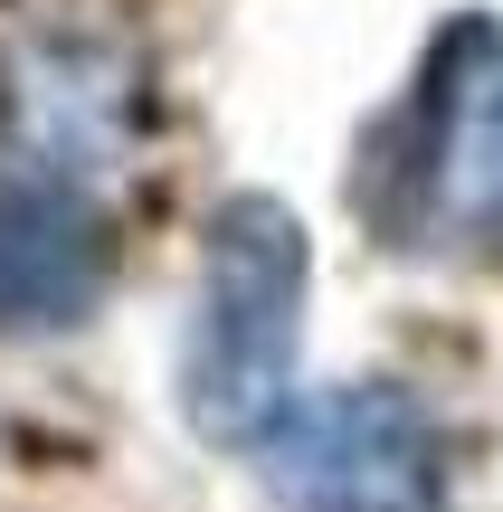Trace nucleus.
<instances>
[{
  "mask_svg": "<svg viewBox=\"0 0 503 512\" xmlns=\"http://www.w3.org/2000/svg\"><path fill=\"white\" fill-rule=\"evenodd\" d=\"M304 228L285 200L238 190L209 209L200 313L181 351V418L219 446H266V427L295 408V342H304Z\"/></svg>",
  "mask_w": 503,
  "mask_h": 512,
  "instance_id": "f257e3e1",
  "label": "nucleus"
},
{
  "mask_svg": "<svg viewBox=\"0 0 503 512\" xmlns=\"http://www.w3.org/2000/svg\"><path fill=\"white\" fill-rule=\"evenodd\" d=\"M105 294V219L67 181H10L0 190V332L86 323Z\"/></svg>",
  "mask_w": 503,
  "mask_h": 512,
  "instance_id": "7ed1b4c3",
  "label": "nucleus"
},
{
  "mask_svg": "<svg viewBox=\"0 0 503 512\" xmlns=\"http://www.w3.org/2000/svg\"><path fill=\"white\" fill-rule=\"evenodd\" d=\"M266 484L295 512H437L447 465H437V427L409 389L361 380L295 399L266 427Z\"/></svg>",
  "mask_w": 503,
  "mask_h": 512,
  "instance_id": "f03ea898",
  "label": "nucleus"
},
{
  "mask_svg": "<svg viewBox=\"0 0 503 512\" xmlns=\"http://www.w3.org/2000/svg\"><path fill=\"white\" fill-rule=\"evenodd\" d=\"M475 162H485V219L503 228V95L475 114Z\"/></svg>",
  "mask_w": 503,
  "mask_h": 512,
  "instance_id": "20e7f679",
  "label": "nucleus"
}]
</instances>
